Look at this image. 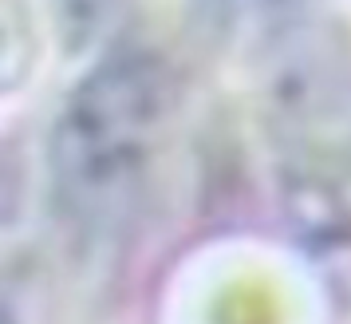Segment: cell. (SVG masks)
I'll return each mask as SVG.
<instances>
[{"instance_id":"obj_1","label":"cell","mask_w":351,"mask_h":324,"mask_svg":"<svg viewBox=\"0 0 351 324\" xmlns=\"http://www.w3.org/2000/svg\"><path fill=\"white\" fill-rule=\"evenodd\" d=\"M178 107V83L158 51L127 48L99 60L51 127V182L75 222L111 226L143 198Z\"/></svg>"},{"instance_id":"obj_2","label":"cell","mask_w":351,"mask_h":324,"mask_svg":"<svg viewBox=\"0 0 351 324\" xmlns=\"http://www.w3.org/2000/svg\"><path fill=\"white\" fill-rule=\"evenodd\" d=\"M56 4V20L75 44L95 40L123 8V0H51Z\"/></svg>"}]
</instances>
